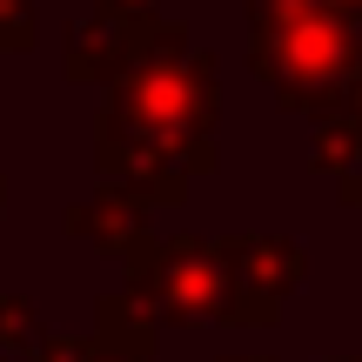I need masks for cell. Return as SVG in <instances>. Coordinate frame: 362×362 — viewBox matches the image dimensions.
<instances>
[{"instance_id": "cell-1", "label": "cell", "mask_w": 362, "mask_h": 362, "mask_svg": "<svg viewBox=\"0 0 362 362\" xmlns=\"http://www.w3.org/2000/svg\"><path fill=\"white\" fill-rule=\"evenodd\" d=\"M208 128H215V61L194 54L181 27L155 21L148 47L115 81V107L101 121V168L115 175V188L168 202L188 188V175L215 161Z\"/></svg>"}, {"instance_id": "cell-2", "label": "cell", "mask_w": 362, "mask_h": 362, "mask_svg": "<svg viewBox=\"0 0 362 362\" xmlns=\"http://www.w3.org/2000/svg\"><path fill=\"white\" fill-rule=\"evenodd\" d=\"M248 61L282 107H329L362 74V27L336 0H248Z\"/></svg>"}, {"instance_id": "cell-3", "label": "cell", "mask_w": 362, "mask_h": 362, "mask_svg": "<svg viewBox=\"0 0 362 362\" xmlns=\"http://www.w3.org/2000/svg\"><path fill=\"white\" fill-rule=\"evenodd\" d=\"M148 296L161 302L181 322H202V315H228L235 309V255L208 242H175L148 262Z\"/></svg>"}, {"instance_id": "cell-4", "label": "cell", "mask_w": 362, "mask_h": 362, "mask_svg": "<svg viewBox=\"0 0 362 362\" xmlns=\"http://www.w3.org/2000/svg\"><path fill=\"white\" fill-rule=\"evenodd\" d=\"M235 269L248 275V282H235V288H262V315H269L275 296H288V282L302 275V255L282 248V242H242L235 248Z\"/></svg>"}, {"instance_id": "cell-5", "label": "cell", "mask_w": 362, "mask_h": 362, "mask_svg": "<svg viewBox=\"0 0 362 362\" xmlns=\"http://www.w3.org/2000/svg\"><path fill=\"white\" fill-rule=\"evenodd\" d=\"M34 40V0H0V54H21Z\"/></svg>"}, {"instance_id": "cell-6", "label": "cell", "mask_w": 362, "mask_h": 362, "mask_svg": "<svg viewBox=\"0 0 362 362\" xmlns=\"http://www.w3.org/2000/svg\"><path fill=\"white\" fill-rule=\"evenodd\" d=\"M101 21H121V27H148L155 21V0H94Z\"/></svg>"}, {"instance_id": "cell-7", "label": "cell", "mask_w": 362, "mask_h": 362, "mask_svg": "<svg viewBox=\"0 0 362 362\" xmlns=\"http://www.w3.org/2000/svg\"><path fill=\"white\" fill-rule=\"evenodd\" d=\"M349 94H356V121H362V74H356V88H349Z\"/></svg>"}, {"instance_id": "cell-8", "label": "cell", "mask_w": 362, "mask_h": 362, "mask_svg": "<svg viewBox=\"0 0 362 362\" xmlns=\"http://www.w3.org/2000/svg\"><path fill=\"white\" fill-rule=\"evenodd\" d=\"M336 7H349V13H356V21H362V0H336Z\"/></svg>"}]
</instances>
